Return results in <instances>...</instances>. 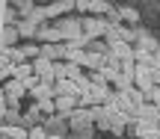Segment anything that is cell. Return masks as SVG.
<instances>
[{"mask_svg":"<svg viewBox=\"0 0 160 139\" xmlns=\"http://www.w3.org/2000/svg\"><path fill=\"white\" fill-rule=\"evenodd\" d=\"M33 74L39 77L42 83H51V86L57 83V77H53V62L48 56H36L33 59Z\"/></svg>","mask_w":160,"mask_h":139,"instance_id":"obj_1","label":"cell"},{"mask_svg":"<svg viewBox=\"0 0 160 139\" xmlns=\"http://www.w3.org/2000/svg\"><path fill=\"white\" fill-rule=\"evenodd\" d=\"M137 118H160V113H157L151 104H142V107L137 110Z\"/></svg>","mask_w":160,"mask_h":139,"instance_id":"obj_5","label":"cell"},{"mask_svg":"<svg viewBox=\"0 0 160 139\" xmlns=\"http://www.w3.org/2000/svg\"><path fill=\"white\" fill-rule=\"evenodd\" d=\"M53 107H57V113H59V116H71V113L77 110V98L59 95V98H53Z\"/></svg>","mask_w":160,"mask_h":139,"instance_id":"obj_2","label":"cell"},{"mask_svg":"<svg viewBox=\"0 0 160 139\" xmlns=\"http://www.w3.org/2000/svg\"><path fill=\"white\" fill-rule=\"evenodd\" d=\"M30 139H51V136H48L45 127H33V130H30Z\"/></svg>","mask_w":160,"mask_h":139,"instance_id":"obj_8","label":"cell"},{"mask_svg":"<svg viewBox=\"0 0 160 139\" xmlns=\"http://www.w3.org/2000/svg\"><path fill=\"white\" fill-rule=\"evenodd\" d=\"M51 139H59V136H51Z\"/></svg>","mask_w":160,"mask_h":139,"instance_id":"obj_11","label":"cell"},{"mask_svg":"<svg viewBox=\"0 0 160 139\" xmlns=\"http://www.w3.org/2000/svg\"><path fill=\"white\" fill-rule=\"evenodd\" d=\"M0 133L3 139H30V130L18 127V124H0Z\"/></svg>","mask_w":160,"mask_h":139,"instance_id":"obj_3","label":"cell"},{"mask_svg":"<svg viewBox=\"0 0 160 139\" xmlns=\"http://www.w3.org/2000/svg\"><path fill=\"white\" fill-rule=\"evenodd\" d=\"M36 107H39V113H57L53 98H42V101H36Z\"/></svg>","mask_w":160,"mask_h":139,"instance_id":"obj_6","label":"cell"},{"mask_svg":"<svg viewBox=\"0 0 160 139\" xmlns=\"http://www.w3.org/2000/svg\"><path fill=\"white\" fill-rule=\"evenodd\" d=\"M27 77H33V62L15 65V80H27Z\"/></svg>","mask_w":160,"mask_h":139,"instance_id":"obj_4","label":"cell"},{"mask_svg":"<svg viewBox=\"0 0 160 139\" xmlns=\"http://www.w3.org/2000/svg\"><path fill=\"white\" fill-rule=\"evenodd\" d=\"M21 50H24V56H36L39 47H36V45H27V47H21Z\"/></svg>","mask_w":160,"mask_h":139,"instance_id":"obj_10","label":"cell"},{"mask_svg":"<svg viewBox=\"0 0 160 139\" xmlns=\"http://www.w3.org/2000/svg\"><path fill=\"white\" fill-rule=\"evenodd\" d=\"M145 98H148V101H151V107H154V110L160 113V89H151V92L145 95Z\"/></svg>","mask_w":160,"mask_h":139,"instance_id":"obj_7","label":"cell"},{"mask_svg":"<svg viewBox=\"0 0 160 139\" xmlns=\"http://www.w3.org/2000/svg\"><path fill=\"white\" fill-rule=\"evenodd\" d=\"M6 113H9V101H6V95L0 92V118H3Z\"/></svg>","mask_w":160,"mask_h":139,"instance_id":"obj_9","label":"cell"}]
</instances>
